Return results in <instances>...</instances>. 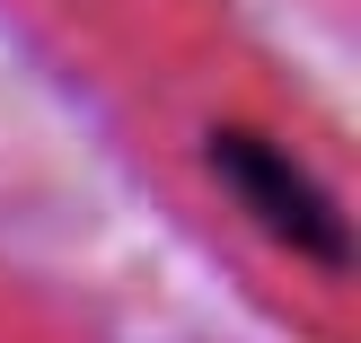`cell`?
I'll return each mask as SVG.
<instances>
[{
    "instance_id": "cell-1",
    "label": "cell",
    "mask_w": 361,
    "mask_h": 343,
    "mask_svg": "<svg viewBox=\"0 0 361 343\" xmlns=\"http://www.w3.org/2000/svg\"><path fill=\"white\" fill-rule=\"evenodd\" d=\"M203 176H212V194H221V211L264 256H282L291 273H309L326 299L353 291V203L326 176V158H309L300 141H282L274 123L221 115L203 132Z\"/></svg>"
}]
</instances>
